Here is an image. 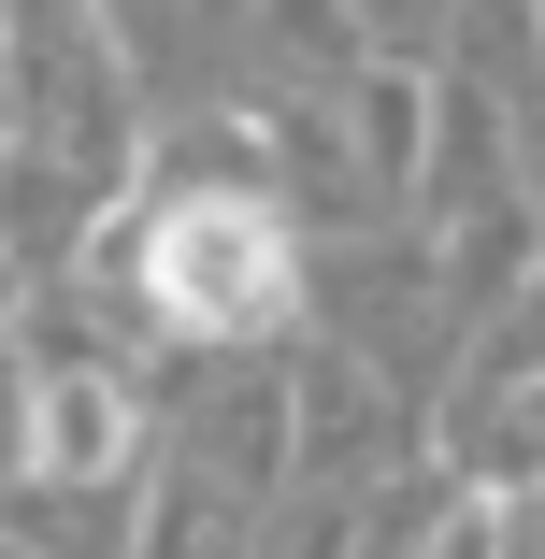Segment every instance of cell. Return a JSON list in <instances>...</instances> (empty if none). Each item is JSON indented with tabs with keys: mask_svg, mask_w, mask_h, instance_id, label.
<instances>
[{
	"mask_svg": "<svg viewBox=\"0 0 545 559\" xmlns=\"http://www.w3.org/2000/svg\"><path fill=\"white\" fill-rule=\"evenodd\" d=\"M301 273L316 259H301L273 187H158L144 245H130V287L173 345H245V359L301 316Z\"/></svg>",
	"mask_w": 545,
	"mask_h": 559,
	"instance_id": "obj_1",
	"label": "cell"
},
{
	"mask_svg": "<svg viewBox=\"0 0 545 559\" xmlns=\"http://www.w3.org/2000/svg\"><path fill=\"white\" fill-rule=\"evenodd\" d=\"M0 58H15V100H29V158L72 173L86 201H130V173H144V100H130L116 0H0Z\"/></svg>",
	"mask_w": 545,
	"mask_h": 559,
	"instance_id": "obj_2",
	"label": "cell"
},
{
	"mask_svg": "<svg viewBox=\"0 0 545 559\" xmlns=\"http://www.w3.org/2000/svg\"><path fill=\"white\" fill-rule=\"evenodd\" d=\"M130 474H144V388L100 359V345L44 359L29 373V488L44 502H116Z\"/></svg>",
	"mask_w": 545,
	"mask_h": 559,
	"instance_id": "obj_3",
	"label": "cell"
},
{
	"mask_svg": "<svg viewBox=\"0 0 545 559\" xmlns=\"http://www.w3.org/2000/svg\"><path fill=\"white\" fill-rule=\"evenodd\" d=\"M173 460H201L230 502H273L301 488V373H230L187 430H173Z\"/></svg>",
	"mask_w": 545,
	"mask_h": 559,
	"instance_id": "obj_4",
	"label": "cell"
},
{
	"mask_svg": "<svg viewBox=\"0 0 545 559\" xmlns=\"http://www.w3.org/2000/svg\"><path fill=\"white\" fill-rule=\"evenodd\" d=\"M345 130H359V201H430V144H446V72L374 58V72L345 86Z\"/></svg>",
	"mask_w": 545,
	"mask_h": 559,
	"instance_id": "obj_5",
	"label": "cell"
},
{
	"mask_svg": "<svg viewBox=\"0 0 545 559\" xmlns=\"http://www.w3.org/2000/svg\"><path fill=\"white\" fill-rule=\"evenodd\" d=\"M374 460H388V388L359 373V359H316L301 373V488H374Z\"/></svg>",
	"mask_w": 545,
	"mask_h": 559,
	"instance_id": "obj_6",
	"label": "cell"
},
{
	"mask_svg": "<svg viewBox=\"0 0 545 559\" xmlns=\"http://www.w3.org/2000/svg\"><path fill=\"white\" fill-rule=\"evenodd\" d=\"M230 531H245L230 488H215L201 460H158V474H144V516H130V559H245Z\"/></svg>",
	"mask_w": 545,
	"mask_h": 559,
	"instance_id": "obj_7",
	"label": "cell"
},
{
	"mask_svg": "<svg viewBox=\"0 0 545 559\" xmlns=\"http://www.w3.org/2000/svg\"><path fill=\"white\" fill-rule=\"evenodd\" d=\"M245 58L259 72H331V86L374 72L359 58V0H259V15H245Z\"/></svg>",
	"mask_w": 545,
	"mask_h": 559,
	"instance_id": "obj_8",
	"label": "cell"
},
{
	"mask_svg": "<svg viewBox=\"0 0 545 559\" xmlns=\"http://www.w3.org/2000/svg\"><path fill=\"white\" fill-rule=\"evenodd\" d=\"M460 474H474V488H502V502H531V488H545V373H531L517 402H488V416H474Z\"/></svg>",
	"mask_w": 545,
	"mask_h": 559,
	"instance_id": "obj_9",
	"label": "cell"
},
{
	"mask_svg": "<svg viewBox=\"0 0 545 559\" xmlns=\"http://www.w3.org/2000/svg\"><path fill=\"white\" fill-rule=\"evenodd\" d=\"M460 15H474V0H359V44H388L402 72H430V44H446Z\"/></svg>",
	"mask_w": 545,
	"mask_h": 559,
	"instance_id": "obj_10",
	"label": "cell"
},
{
	"mask_svg": "<svg viewBox=\"0 0 545 559\" xmlns=\"http://www.w3.org/2000/svg\"><path fill=\"white\" fill-rule=\"evenodd\" d=\"M201 15H259V0H201Z\"/></svg>",
	"mask_w": 545,
	"mask_h": 559,
	"instance_id": "obj_11",
	"label": "cell"
},
{
	"mask_svg": "<svg viewBox=\"0 0 545 559\" xmlns=\"http://www.w3.org/2000/svg\"><path fill=\"white\" fill-rule=\"evenodd\" d=\"M531 44H545V0H531Z\"/></svg>",
	"mask_w": 545,
	"mask_h": 559,
	"instance_id": "obj_12",
	"label": "cell"
}]
</instances>
